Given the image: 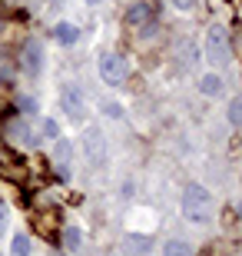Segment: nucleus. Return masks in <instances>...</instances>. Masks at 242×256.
<instances>
[{
  "label": "nucleus",
  "instance_id": "nucleus-1",
  "mask_svg": "<svg viewBox=\"0 0 242 256\" xmlns=\"http://www.w3.org/2000/svg\"><path fill=\"white\" fill-rule=\"evenodd\" d=\"M213 213H216L213 193L206 190V186H199V183H189L186 193H183V216L189 223H209Z\"/></svg>",
  "mask_w": 242,
  "mask_h": 256
},
{
  "label": "nucleus",
  "instance_id": "nucleus-2",
  "mask_svg": "<svg viewBox=\"0 0 242 256\" xmlns=\"http://www.w3.org/2000/svg\"><path fill=\"white\" fill-rule=\"evenodd\" d=\"M206 60H209L213 66H226L229 60H233L229 34H226V27H219V24H213L209 34H206Z\"/></svg>",
  "mask_w": 242,
  "mask_h": 256
},
{
  "label": "nucleus",
  "instance_id": "nucleus-3",
  "mask_svg": "<svg viewBox=\"0 0 242 256\" xmlns=\"http://www.w3.org/2000/svg\"><path fill=\"white\" fill-rule=\"evenodd\" d=\"M60 106H63V114L73 120V124H80L86 116V96H83V86L76 84H63L60 86Z\"/></svg>",
  "mask_w": 242,
  "mask_h": 256
},
{
  "label": "nucleus",
  "instance_id": "nucleus-4",
  "mask_svg": "<svg viewBox=\"0 0 242 256\" xmlns=\"http://www.w3.org/2000/svg\"><path fill=\"white\" fill-rule=\"evenodd\" d=\"M96 70H100V80L110 84V86H120L123 80L130 76V64L123 60V54H103Z\"/></svg>",
  "mask_w": 242,
  "mask_h": 256
},
{
  "label": "nucleus",
  "instance_id": "nucleus-5",
  "mask_svg": "<svg viewBox=\"0 0 242 256\" xmlns=\"http://www.w3.org/2000/svg\"><path fill=\"white\" fill-rule=\"evenodd\" d=\"M20 70L30 76H37L43 70V44L40 40H23V47H20Z\"/></svg>",
  "mask_w": 242,
  "mask_h": 256
},
{
  "label": "nucleus",
  "instance_id": "nucleus-6",
  "mask_svg": "<svg viewBox=\"0 0 242 256\" xmlns=\"http://www.w3.org/2000/svg\"><path fill=\"white\" fill-rule=\"evenodd\" d=\"M83 153H86V163L90 166H103L106 163V140H103V130L90 126L83 133Z\"/></svg>",
  "mask_w": 242,
  "mask_h": 256
},
{
  "label": "nucleus",
  "instance_id": "nucleus-7",
  "mask_svg": "<svg viewBox=\"0 0 242 256\" xmlns=\"http://www.w3.org/2000/svg\"><path fill=\"white\" fill-rule=\"evenodd\" d=\"M156 20V10H153V4H146V0H136L130 10H126V27L133 30H143L146 24H153Z\"/></svg>",
  "mask_w": 242,
  "mask_h": 256
},
{
  "label": "nucleus",
  "instance_id": "nucleus-8",
  "mask_svg": "<svg viewBox=\"0 0 242 256\" xmlns=\"http://www.w3.org/2000/svg\"><path fill=\"white\" fill-rule=\"evenodd\" d=\"M7 136L13 143H20V146H37V136H33L30 124H23V120H10L7 124Z\"/></svg>",
  "mask_w": 242,
  "mask_h": 256
},
{
  "label": "nucleus",
  "instance_id": "nucleus-9",
  "mask_svg": "<svg viewBox=\"0 0 242 256\" xmlns=\"http://www.w3.org/2000/svg\"><path fill=\"white\" fill-rule=\"evenodd\" d=\"M70 153H73L70 140H60L56 136L53 140V166L60 170V176H70Z\"/></svg>",
  "mask_w": 242,
  "mask_h": 256
},
{
  "label": "nucleus",
  "instance_id": "nucleus-10",
  "mask_svg": "<svg viewBox=\"0 0 242 256\" xmlns=\"http://www.w3.org/2000/svg\"><path fill=\"white\" fill-rule=\"evenodd\" d=\"M53 37H56V44H63V47H73L76 40H80V27L76 24H56L53 27Z\"/></svg>",
  "mask_w": 242,
  "mask_h": 256
},
{
  "label": "nucleus",
  "instance_id": "nucleus-11",
  "mask_svg": "<svg viewBox=\"0 0 242 256\" xmlns=\"http://www.w3.org/2000/svg\"><path fill=\"white\" fill-rule=\"evenodd\" d=\"M199 90H203L206 96H223L226 84H223V76H219V74H209V76H203V80H199Z\"/></svg>",
  "mask_w": 242,
  "mask_h": 256
},
{
  "label": "nucleus",
  "instance_id": "nucleus-12",
  "mask_svg": "<svg viewBox=\"0 0 242 256\" xmlns=\"http://www.w3.org/2000/svg\"><path fill=\"white\" fill-rule=\"evenodd\" d=\"M163 256H193V246L183 240H166L163 243Z\"/></svg>",
  "mask_w": 242,
  "mask_h": 256
},
{
  "label": "nucleus",
  "instance_id": "nucleus-13",
  "mask_svg": "<svg viewBox=\"0 0 242 256\" xmlns=\"http://www.w3.org/2000/svg\"><path fill=\"white\" fill-rule=\"evenodd\" d=\"M126 253L130 256H146L149 253V236H126Z\"/></svg>",
  "mask_w": 242,
  "mask_h": 256
},
{
  "label": "nucleus",
  "instance_id": "nucleus-14",
  "mask_svg": "<svg viewBox=\"0 0 242 256\" xmlns=\"http://www.w3.org/2000/svg\"><path fill=\"white\" fill-rule=\"evenodd\" d=\"M63 243H66V250H73V253H76V250H80V243H83V233H80L76 226H66L63 230Z\"/></svg>",
  "mask_w": 242,
  "mask_h": 256
},
{
  "label": "nucleus",
  "instance_id": "nucleus-15",
  "mask_svg": "<svg viewBox=\"0 0 242 256\" xmlns=\"http://www.w3.org/2000/svg\"><path fill=\"white\" fill-rule=\"evenodd\" d=\"M229 124L233 126L242 124V96H233V100H229Z\"/></svg>",
  "mask_w": 242,
  "mask_h": 256
},
{
  "label": "nucleus",
  "instance_id": "nucleus-16",
  "mask_svg": "<svg viewBox=\"0 0 242 256\" xmlns=\"http://www.w3.org/2000/svg\"><path fill=\"white\" fill-rule=\"evenodd\" d=\"M13 256H30V240H27V233H17V236H13Z\"/></svg>",
  "mask_w": 242,
  "mask_h": 256
},
{
  "label": "nucleus",
  "instance_id": "nucleus-17",
  "mask_svg": "<svg viewBox=\"0 0 242 256\" xmlns=\"http://www.w3.org/2000/svg\"><path fill=\"white\" fill-rule=\"evenodd\" d=\"M43 136H50V140H56V136H60V126H56V120H43Z\"/></svg>",
  "mask_w": 242,
  "mask_h": 256
},
{
  "label": "nucleus",
  "instance_id": "nucleus-18",
  "mask_svg": "<svg viewBox=\"0 0 242 256\" xmlns=\"http://www.w3.org/2000/svg\"><path fill=\"white\" fill-rule=\"evenodd\" d=\"M20 110L23 114H37V100L33 96H20Z\"/></svg>",
  "mask_w": 242,
  "mask_h": 256
},
{
  "label": "nucleus",
  "instance_id": "nucleus-19",
  "mask_svg": "<svg viewBox=\"0 0 242 256\" xmlns=\"http://www.w3.org/2000/svg\"><path fill=\"white\" fill-rule=\"evenodd\" d=\"M196 4H199V0H173V7H176V10H183V14L196 10Z\"/></svg>",
  "mask_w": 242,
  "mask_h": 256
},
{
  "label": "nucleus",
  "instance_id": "nucleus-20",
  "mask_svg": "<svg viewBox=\"0 0 242 256\" xmlns=\"http://www.w3.org/2000/svg\"><path fill=\"white\" fill-rule=\"evenodd\" d=\"M13 76V70H10V64H7V57L0 54V80H10Z\"/></svg>",
  "mask_w": 242,
  "mask_h": 256
},
{
  "label": "nucleus",
  "instance_id": "nucleus-21",
  "mask_svg": "<svg viewBox=\"0 0 242 256\" xmlns=\"http://www.w3.org/2000/svg\"><path fill=\"white\" fill-rule=\"evenodd\" d=\"M106 116H123V106L120 104H106Z\"/></svg>",
  "mask_w": 242,
  "mask_h": 256
},
{
  "label": "nucleus",
  "instance_id": "nucleus-22",
  "mask_svg": "<svg viewBox=\"0 0 242 256\" xmlns=\"http://www.w3.org/2000/svg\"><path fill=\"white\" fill-rule=\"evenodd\" d=\"M3 223H7V210L0 206V230H3Z\"/></svg>",
  "mask_w": 242,
  "mask_h": 256
},
{
  "label": "nucleus",
  "instance_id": "nucleus-23",
  "mask_svg": "<svg viewBox=\"0 0 242 256\" xmlns=\"http://www.w3.org/2000/svg\"><path fill=\"white\" fill-rule=\"evenodd\" d=\"M47 4H66V0H47Z\"/></svg>",
  "mask_w": 242,
  "mask_h": 256
},
{
  "label": "nucleus",
  "instance_id": "nucleus-24",
  "mask_svg": "<svg viewBox=\"0 0 242 256\" xmlns=\"http://www.w3.org/2000/svg\"><path fill=\"white\" fill-rule=\"evenodd\" d=\"M86 4H100V0H86Z\"/></svg>",
  "mask_w": 242,
  "mask_h": 256
}]
</instances>
